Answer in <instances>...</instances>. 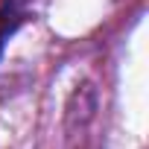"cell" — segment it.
I'll use <instances>...</instances> for the list:
<instances>
[{
	"label": "cell",
	"instance_id": "6da1fadb",
	"mask_svg": "<svg viewBox=\"0 0 149 149\" xmlns=\"http://www.w3.org/2000/svg\"><path fill=\"white\" fill-rule=\"evenodd\" d=\"M26 18H29V0H3L0 3V53Z\"/></svg>",
	"mask_w": 149,
	"mask_h": 149
}]
</instances>
